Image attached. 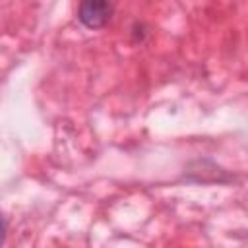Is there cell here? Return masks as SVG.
Returning <instances> with one entry per match:
<instances>
[{
	"label": "cell",
	"instance_id": "cell-1",
	"mask_svg": "<svg viewBox=\"0 0 248 248\" xmlns=\"http://www.w3.org/2000/svg\"><path fill=\"white\" fill-rule=\"evenodd\" d=\"M114 14L112 0H79L78 19L87 29H103Z\"/></svg>",
	"mask_w": 248,
	"mask_h": 248
},
{
	"label": "cell",
	"instance_id": "cell-2",
	"mask_svg": "<svg viewBox=\"0 0 248 248\" xmlns=\"http://www.w3.org/2000/svg\"><path fill=\"white\" fill-rule=\"evenodd\" d=\"M132 35H134V41H136V43H141V41L145 39V35H147L145 25H143L141 21H136L134 27H132Z\"/></svg>",
	"mask_w": 248,
	"mask_h": 248
},
{
	"label": "cell",
	"instance_id": "cell-3",
	"mask_svg": "<svg viewBox=\"0 0 248 248\" xmlns=\"http://www.w3.org/2000/svg\"><path fill=\"white\" fill-rule=\"evenodd\" d=\"M6 232H8V223H6V217L0 213V246L6 240Z\"/></svg>",
	"mask_w": 248,
	"mask_h": 248
}]
</instances>
